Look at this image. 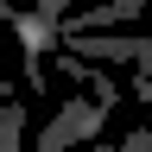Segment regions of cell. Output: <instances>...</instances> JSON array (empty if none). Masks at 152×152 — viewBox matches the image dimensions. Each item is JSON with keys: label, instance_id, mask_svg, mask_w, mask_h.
Returning a JSON list of instances; mask_svg holds the SVG:
<instances>
[{"label": "cell", "instance_id": "cell-1", "mask_svg": "<svg viewBox=\"0 0 152 152\" xmlns=\"http://www.w3.org/2000/svg\"><path fill=\"white\" fill-rule=\"evenodd\" d=\"M57 45L76 51V57H89V64H146L152 70V45L140 32H57Z\"/></svg>", "mask_w": 152, "mask_h": 152}, {"label": "cell", "instance_id": "cell-2", "mask_svg": "<svg viewBox=\"0 0 152 152\" xmlns=\"http://www.w3.org/2000/svg\"><path fill=\"white\" fill-rule=\"evenodd\" d=\"M102 121H108V108L95 102V95H76V102H64V108L51 114V127H38V152H64L76 140H95Z\"/></svg>", "mask_w": 152, "mask_h": 152}, {"label": "cell", "instance_id": "cell-3", "mask_svg": "<svg viewBox=\"0 0 152 152\" xmlns=\"http://www.w3.org/2000/svg\"><path fill=\"white\" fill-rule=\"evenodd\" d=\"M7 26L19 32V51H26V83L45 89V57L57 51V26H51V19H38V13H13Z\"/></svg>", "mask_w": 152, "mask_h": 152}, {"label": "cell", "instance_id": "cell-4", "mask_svg": "<svg viewBox=\"0 0 152 152\" xmlns=\"http://www.w3.org/2000/svg\"><path fill=\"white\" fill-rule=\"evenodd\" d=\"M146 0H95L89 13H57V32H102V26H133Z\"/></svg>", "mask_w": 152, "mask_h": 152}, {"label": "cell", "instance_id": "cell-5", "mask_svg": "<svg viewBox=\"0 0 152 152\" xmlns=\"http://www.w3.org/2000/svg\"><path fill=\"white\" fill-rule=\"evenodd\" d=\"M26 140V102H0V152H19Z\"/></svg>", "mask_w": 152, "mask_h": 152}, {"label": "cell", "instance_id": "cell-6", "mask_svg": "<svg viewBox=\"0 0 152 152\" xmlns=\"http://www.w3.org/2000/svg\"><path fill=\"white\" fill-rule=\"evenodd\" d=\"M57 13H70V0H38V19H51V26H57Z\"/></svg>", "mask_w": 152, "mask_h": 152}, {"label": "cell", "instance_id": "cell-7", "mask_svg": "<svg viewBox=\"0 0 152 152\" xmlns=\"http://www.w3.org/2000/svg\"><path fill=\"white\" fill-rule=\"evenodd\" d=\"M7 19H13V0H0V26H7Z\"/></svg>", "mask_w": 152, "mask_h": 152}]
</instances>
